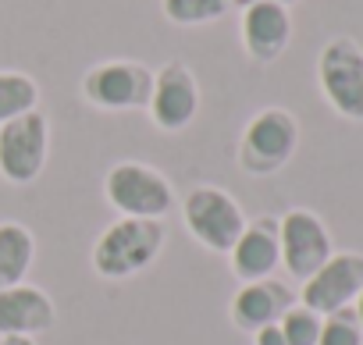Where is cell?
<instances>
[{
	"label": "cell",
	"mask_w": 363,
	"mask_h": 345,
	"mask_svg": "<svg viewBox=\"0 0 363 345\" xmlns=\"http://www.w3.org/2000/svg\"><path fill=\"white\" fill-rule=\"evenodd\" d=\"M50 157V118L36 107L0 125V179L8 186H33Z\"/></svg>",
	"instance_id": "obj_7"
},
{
	"label": "cell",
	"mask_w": 363,
	"mask_h": 345,
	"mask_svg": "<svg viewBox=\"0 0 363 345\" xmlns=\"http://www.w3.org/2000/svg\"><path fill=\"white\" fill-rule=\"evenodd\" d=\"M0 345H36V338H0Z\"/></svg>",
	"instance_id": "obj_21"
},
{
	"label": "cell",
	"mask_w": 363,
	"mask_h": 345,
	"mask_svg": "<svg viewBox=\"0 0 363 345\" xmlns=\"http://www.w3.org/2000/svg\"><path fill=\"white\" fill-rule=\"evenodd\" d=\"M278 239H281V267L292 281H306L335 253L328 225L306 207H292L278 217Z\"/></svg>",
	"instance_id": "obj_9"
},
{
	"label": "cell",
	"mask_w": 363,
	"mask_h": 345,
	"mask_svg": "<svg viewBox=\"0 0 363 345\" xmlns=\"http://www.w3.org/2000/svg\"><path fill=\"white\" fill-rule=\"evenodd\" d=\"M160 11L178 29H196L221 22L232 11V0H160Z\"/></svg>",
	"instance_id": "obj_17"
},
{
	"label": "cell",
	"mask_w": 363,
	"mask_h": 345,
	"mask_svg": "<svg viewBox=\"0 0 363 345\" xmlns=\"http://www.w3.org/2000/svg\"><path fill=\"white\" fill-rule=\"evenodd\" d=\"M281 4H285V8H292V4H299V0H281Z\"/></svg>",
	"instance_id": "obj_24"
},
{
	"label": "cell",
	"mask_w": 363,
	"mask_h": 345,
	"mask_svg": "<svg viewBox=\"0 0 363 345\" xmlns=\"http://www.w3.org/2000/svg\"><path fill=\"white\" fill-rule=\"evenodd\" d=\"M203 93H200V79L186 61H167L153 72V93H150V121L160 132H186L196 114H200Z\"/></svg>",
	"instance_id": "obj_8"
},
{
	"label": "cell",
	"mask_w": 363,
	"mask_h": 345,
	"mask_svg": "<svg viewBox=\"0 0 363 345\" xmlns=\"http://www.w3.org/2000/svg\"><path fill=\"white\" fill-rule=\"evenodd\" d=\"M182 221H186V232L207 253L228 256L250 217L242 214L239 200L228 189H221V186H193L186 193V200H182Z\"/></svg>",
	"instance_id": "obj_4"
},
{
	"label": "cell",
	"mask_w": 363,
	"mask_h": 345,
	"mask_svg": "<svg viewBox=\"0 0 363 345\" xmlns=\"http://www.w3.org/2000/svg\"><path fill=\"white\" fill-rule=\"evenodd\" d=\"M317 345H363V324L352 306L335 310L320 320V338Z\"/></svg>",
	"instance_id": "obj_19"
},
{
	"label": "cell",
	"mask_w": 363,
	"mask_h": 345,
	"mask_svg": "<svg viewBox=\"0 0 363 345\" xmlns=\"http://www.w3.org/2000/svg\"><path fill=\"white\" fill-rule=\"evenodd\" d=\"M352 310H356V317H359V324H363V288H359V295H356V302H352Z\"/></svg>",
	"instance_id": "obj_22"
},
{
	"label": "cell",
	"mask_w": 363,
	"mask_h": 345,
	"mask_svg": "<svg viewBox=\"0 0 363 345\" xmlns=\"http://www.w3.org/2000/svg\"><path fill=\"white\" fill-rule=\"evenodd\" d=\"M239 40L253 64H274L292 43V15L281 0H257L242 8Z\"/></svg>",
	"instance_id": "obj_11"
},
{
	"label": "cell",
	"mask_w": 363,
	"mask_h": 345,
	"mask_svg": "<svg viewBox=\"0 0 363 345\" xmlns=\"http://www.w3.org/2000/svg\"><path fill=\"white\" fill-rule=\"evenodd\" d=\"M57 324L50 292L33 281L0 288V338H40Z\"/></svg>",
	"instance_id": "obj_13"
},
{
	"label": "cell",
	"mask_w": 363,
	"mask_h": 345,
	"mask_svg": "<svg viewBox=\"0 0 363 345\" xmlns=\"http://www.w3.org/2000/svg\"><path fill=\"white\" fill-rule=\"evenodd\" d=\"M104 200L121 217L164 221L174 210L178 193L160 167H153L146 160H118L104 175Z\"/></svg>",
	"instance_id": "obj_2"
},
{
	"label": "cell",
	"mask_w": 363,
	"mask_h": 345,
	"mask_svg": "<svg viewBox=\"0 0 363 345\" xmlns=\"http://www.w3.org/2000/svg\"><path fill=\"white\" fill-rule=\"evenodd\" d=\"M299 149V121L292 111L285 107H264L257 111L242 135H239V167L253 179H267V175H278V171L296 157Z\"/></svg>",
	"instance_id": "obj_3"
},
{
	"label": "cell",
	"mask_w": 363,
	"mask_h": 345,
	"mask_svg": "<svg viewBox=\"0 0 363 345\" xmlns=\"http://www.w3.org/2000/svg\"><path fill=\"white\" fill-rule=\"evenodd\" d=\"M250 4H257V0H232V8H250Z\"/></svg>",
	"instance_id": "obj_23"
},
{
	"label": "cell",
	"mask_w": 363,
	"mask_h": 345,
	"mask_svg": "<svg viewBox=\"0 0 363 345\" xmlns=\"http://www.w3.org/2000/svg\"><path fill=\"white\" fill-rule=\"evenodd\" d=\"M296 306V292L285 285V281H274V278H264V281H246L235 295H232V306H228V317L239 331L253 334L267 324H278L285 317V310Z\"/></svg>",
	"instance_id": "obj_14"
},
{
	"label": "cell",
	"mask_w": 363,
	"mask_h": 345,
	"mask_svg": "<svg viewBox=\"0 0 363 345\" xmlns=\"http://www.w3.org/2000/svg\"><path fill=\"white\" fill-rule=\"evenodd\" d=\"M167 228L164 221L146 217H118L111 228L100 232L93 242V271L104 281H125L153 267V260L164 253Z\"/></svg>",
	"instance_id": "obj_1"
},
{
	"label": "cell",
	"mask_w": 363,
	"mask_h": 345,
	"mask_svg": "<svg viewBox=\"0 0 363 345\" xmlns=\"http://www.w3.org/2000/svg\"><path fill=\"white\" fill-rule=\"evenodd\" d=\"M363 288V253H331L324 260L320 271H313L303 288H299V302L320 317L335 313V310H345L356 302Z\"/></svg>",
	"instance_id": "obj_10"
},
{
	"label": "cell",
	"mask_w": 363,
	"mask_h": 345,
	"mask_svg": "<svg viewBox=\"0 0 363 345\" xmlns=\"http://www.w3.org/2000/svg\"><path fill=\"white\" fill-rule=\"evenodd\" d=\"M320 313H313V310H306L303 302H296V306H289L285 310V317L278 320V327H281V334H285V345H317V338H320Z\"/></svg>",
	"instance_id": "obj_18"
},
{
	"label": "cell",
	"mask_w": 363,
	"mask_h": 345,
	"mask_svg": "<svg viewBox=\"0 0 363 345\" xmlns=\"http://www.w3.org/2000/svg\"><path fill=\"white\" fill-rule=\"evenodd\" d=\"M36 264V235L22 221H0V288L22 285Z\"/></svg>",
	"instance_id": "obj_15"
},
{
	"label": "cell",
	"mask_w": 363,
	"mask_h": 345,
	"mask_svg": "<svg viewBox=\"0 0 363 345\" xmlns=\"http://www.w3.org/2000/svg\"><path fill=\"white\" fill-rule=\"evenodd\" d=\"M253 345H285V334L278 324H267V327L253 331Z\"/></svg>",
	"instance_id": "obj_20"
},
{
	"label": "cell",
	"mask_w": 363,
	"mask_h": 345,
	"mask_svg": "<svg viewBox=\"0 0 363 345\" xmlns=\"http://www.w3.org/2000/svg\"><path fill=\"white\" fill-rule=\"evenodd\" d=\"M150 93H153V72L143 61H128V57L96 61L79 82V96L93 111H107V114L146 111Z\"/></svg>",
	"instance_id": "obj_5"
},
{
	"label": "cell",
	"mask_w": 363,
	"mask_h": 345,
	"mask_svg": "<svg viewBox=\"0 0 363 345\" xmlns=\"http://www.w3.org/2000/svg\"><path fill=\"white\" fill-rule=\"evenodd\" d=\"M228 267L232 274L246 285V281H264L274 278V271L281 267V239H278V217L260 214L253 221H246L242 235L235 239L232 253H228Z\"/></svg>",
	"instance_id": "obj_12"
},
{
	"label": "cell",
	"mask_w": 363,
	"mask_h": 345,
	"mask_svg": "<svg viewBox=\"0 0 363 345\" xmlns=\"http://www.w3.org/2000/svg\"><path fill=\"white\" fill-rule=\"evenodd\" d=\"M40 107V82L29 72L0 68V125Z\"/></svg>",
	"instance_id": "obj_16"
},
{
	"label": "cell",
	"mask_w": 363,
	"mask_h": 345,
	"mask_svg": "<svg viewBox=\"0 0 363 345\" xmlns=\"http://www.w3.org/2000/svg\"><path fill=\"white\" fill-rule=\"evenodd\" d=\"M317 86L338 118L363 121V47L352 36H331L320 47Z\"/></svg>",
	"instance_id": "obj_6"
}]
</instances>
